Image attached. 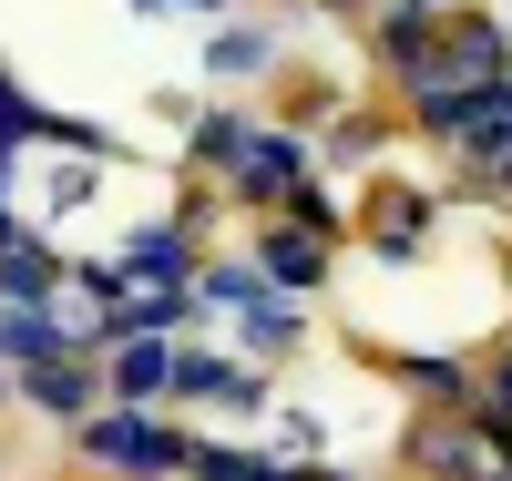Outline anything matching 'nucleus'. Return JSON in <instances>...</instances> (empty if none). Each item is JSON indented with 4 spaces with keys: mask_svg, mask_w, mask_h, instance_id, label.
<instances>
[{
    "mask_svg": "<svg viewBox=\"0 0 512 481\" xmlns=\"http://www.w3.org/2000/svg\"><path fill=\"white\" fill-rule=\"evenodd\" d=\"M0 287H11V297H41V287H52V256L11 246V256H0Z\"/></svg>",
    "mask_w": 512,
    "mask_h": 481,
    "instance_id": "6",
    "label": "nucleus"
},
{
    "mask_svg": "<svg viewBox=\"0 0 512 481\" xmlns=\"http://www.w3.org/2000/svg\"><path fill=\"white\" fill-rule=\"evenodd\" d=\"M246 338H256V348H297V318H287V308H246Z\"/></svg>",
    "mask_w": 512,
    "mask_h": 481,
    "instance_id": "10",
    "label": "nucleus"
},
{
    "mask_svg": "<svg viewBox=\"0 0 512 481\" xmlns=\"http://www.w3.org/2000/svg\"><path fill=\"white\" fill-rule=\"evenodd\" d=\"M134 267H144V277H175V267H185V236H175V226L134 236Z\"/></svg>",
    "mask_w": 512,
    "mask_h": 481,
    "instance_id": "7",
    "label": "nucleus"
},
{
    "mask_svg": "<svg viewBox=\"0 0 512 481\" xmlns=\"http://www.w3.org/2000/svg\"><path fill=\"white\" fill-rule=\"evenodd\" d=\"M82 451L113 461V471H134V481H154V471H175V461H185L175 430H154V420H134V410H123V420H93V430H82Z\"/></svg>",
    "mask_w": 512,
    "mask_h": 481,
    "instance_id": "1",
    "label": "nucleus"
},
{
    "mask_svg": "<svg viewBox=\"0 0 512 481\" xmlns=\"http://www.w3.org/2000/svg\"><path fill=\"white\" fill-rule=\"evenodd\" d=\"M164 379H175V359H164L154 338H144V348H123V359H113V389H123V400H154Z\"/></svg>",
    "mask_w": 512,
    "mask_h": 481,
    "instance_id": "3",
    "label": "nucleus"
},
{
    "mask_svg": "<svg viewBox=\"0 0 512 481\" xmlns=\"http://www.w3.org/2000/svg\"><path fill=\"white\" fill-rule=\"evenodd\" d=\"M195 481H277V471H267V461H246V451H205Z\"/></svg>",
    "mask_w": 512,
    "mask_h": 481,
    "instance_id": "8",
    "label": "nucleus"
},
{
    "mask_svg": "<svg viewBox=\"0 0 512 481\" xmlns=\"http://www.w3.org/2000/svg\"><path fill=\"white\" fill-rule=\"evenodd\" d=\"M0 256H11V215H0Z\"/></svg>",
    "mask_w": 512,
    "mask_h": 481,
    "instance_id": "12",
    "label": "nucleus"
},
{
    "mask_svg": "<svg viewBox=\"0 0 512 481\" xmlns=\"http://www.w3.org/2000/svg\"><path fill=\"white\" fill-rule=\"evenodd\" d=\"M492 389H502V420H512V369H502V379H492Z\"/></svg>",
    "mask_w": 512,
    "mask_h": 481,
    "instance_id": "11",
    "label": "nucleus"
},
{
    "mask_svg": "<svg viewBox=\"0 0 512 481\" xmlns=\"http://www.w3.org/2000/svg\"><path fill=\"white\" fill-rule=\"evenodd\" d=\"M175 379H185V389H195V400H236V410H246V400H256V379H246V369H226V359H185V369H175Z\"/></svg>",
    "mask_w": 512,
    "mask_h": 481,
    "instance_id": "5",
    "label": "nucleus"
},
{
    "mask_svg": "<svg viewBox=\"0 0 512 481\" xmlns=\"http://www.w3.org/2000/svg\"><path fill=\"white\" fill-rule=\"evenodd\" d=\"M82 389H93V379H82L72 359H31V400H41V410H62V420H72V410H82Z\"/></svg>",
    "mask_w": 512,
    "mask_h": 481,
    "instance_id": "4",
    "label": "nucleus"
},
{
    "mask_svg": "<svg viewBox=\"0 0 512 481\" xmlns=\"http://www.w3.org/2000/svg\"><path fill=\"white\" fill-rule=\"evenodd\" d=\"M267 267H277V277H318V236H277Z\"/></svg>",
    "mask_w": 512,
    "mask_h": 481,
    "instance_id": "9",
    "label": "nucleus"
},
{
    "mask_svg": "<svg viewBox=\"0 0 512 481\" xmlns=\"http://www.w3.org/2000/svg\"><path fill=\"white\" fill-rule=\"evenodd\" d=\"M236 174H246V195H287V185H297V174H308V154H297L287 134H256Z\"/></svg>",
    "mask_w": 512,
    "mask_h": 481,
    "instance_id": "2",
    "label": "nucleus"
}]
</instances>
